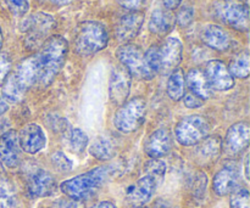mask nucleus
<instances>
[{
	"mask_svg": "<svg viewBox=\"0 0 250 208\" xmlns=\"http://www.w3.org/2000/svg\"><path fill=\"white\" fill-rule=\"evenodd\" d=\"M112 174H114L112 166H100L61 183L60 189L70 199L82 201L97 194L106 184Z\"/></svg>",
	"mask_w": 250,
	"mask_h": 208,
	"instance_id": "1",
	"label": "nucleus"
},
{
	"mask_svg": "<svg viewBox=\"0 0 250 208\" xmlns=\"http://www.w3.org/2000/svg\"><path fill=\"white\" fill-rule=\"evenodd\" d=\"M41 49V53H38L42 63L39 84L42 87H48L65 65L68 44L63 37L51 36L44 41Z\"/></svg>",
	"mask_w": 250,
	"mask_h": 208,
	"instance_id": "2",
	"label": "nucleus"
},
{
	"mask_svg": "<svg viewBox=\"0 0 250 208\" xmlns=\"http://www.w3.org/2000/svg\"><path fill=\"white\" fill-rule=\"evenodd\" d=\"M109 34L104 24L97 21H84L75 32V49L82 56H92L106 48Z\"/></svg>",
	"mask_w": 250,
	"mask_h": 208,
	"instance_id": "3",
	"label": "nucleus"
},
{
	"mask_svg": "<svg viewBox=\"0 0 250 208\" xmlns=\"http://www.w3.org/2000/svg\"><path fill=\"white\" fill-rule=\"evenodd\" d=\"M56 27V21L51 15L45 12H37L27 17L21 24V31L24 36V46L29 50L42 48L44 41L49 38Z\"/></svg>",
	"mask_w": 250,
	"mask_h": 208,
	"instance_id": "4",
	"label": "nucleus"
},
{
	"mask_svg": "<svg viewBox=\"0 0 250 208\" xmlns=\"http://www.w3.org/2000/svg\"><path fill=\"white\" fill-rule=\"evenodd\" d=\"M146 104L143 97H134L122 105L114 117V124L122 133H132L141 127L146 117Z\"/></svg>",
	"mask_w": 250,
	"mask_h": 208,
	"instance_id": "5",
	"label": "nucleus"
},
{
	"mask_svg": "<svg viewBox=\"0 0 250 208\" xmlns=\"http://www.w3.org/2000/svg\"><path fill=\"white\" fill-rule=\"evenodd\" d=\"M210 132V123L205 117L193 114L187 116L176 126V138L185 146L195 145L207 138Z\"/></svg>",
	"mask_w": 250,
	"mask_h": 208,
	"instance_id": "6",
	"label": "nucleus"
},
{
	"mask_svg": "<svg viewBox=\"0 0 250 208\" xmlns=\"http://www.w3.org/2000/svg\"><path fill=\"white\" fill-rule=\"evenodd\" d=\"M116 56L121 65L131 73V76L146 80L153 79L155 77L146 66L144 53L139 46L134 44H124L117 49Z\"/></svg>",
	"mask_w": 250,
	"mask_h": 208,
	"instance_id": "7",
	"label": "nucleus"
},
{
	"mask_svg": "<svg viewBox=\"0 0 250 208\" xmlns=\"http://www.w3.org/2000/svg\"><path fill=\"white\" fill-rule=\"evenodd\" d=\"M220 17L225 23L237 31L247 32L249 28V7L239 0H225L217 7Z\"/></svg>",
	"mask_w": 250,
	"mask_h": 208,
	"instance_id": "8",
	"label": "nucleus"
},
{
	"mask_svg": "<svg viewBox=\"0 0 250 208\" xmlns=\"http://www.w3.org/2000/svg\"><path fill=\"white\" fill-rule=\"evenodd\" d=\"M183 58V45L178 38L165 39L159 46V61H160V72L164 75L172 73L177 70Z\"/></svg>",
	"mask_w": 250,
	"mask_h": 208,
	"instance_id": "9",
	"label": "nucleus"
},
{
	"mask_svg": "<svg viewBox=\"0 0 250 208\" xmlns=\"http://www.w3.org/2000/svg\"><path fill=\"white\" fill-rule=\"evenodd\" d=\"M132 76L122 65L115 66L109 82L110 99L115 105H124L131 90Z\"/></svg>",
	"mask_w": 250,
	"mask_h": 208,
	"instance_id": "10",
	"label": "nucleus"
},
{
	"mask_svg": "<svg viewBox=\"0 0 250 208\" xmlns=\"http://www.w3.org/2000/svg\"><path fill=\"white\" fill-rule=\"evenodd\" d=\"M14 75L24 92L39 83L42 75V63L39 54H34V55L23 58L17 65L16 71H14Z\"/></svg>",
	"mask_w": 250,
	"mask_h": 208,
	"instance_id": "11",
	"label": "nucleus"
},
{
	"mask_svg": "<svg viewBox=\"0 0 250 208\" xmlns=\"http://www.w3.org/2000/svg\"><path fill=\"white\" fill-rule=\"evenodd\" d=\"M21 160V146L19 134L15 131H9L0 136V163L4 167L16 168Z\"/></svg>",
	"mask_w": 250,
	"mask_h": 208,
	"instance_id": "12",
	"label": "nucleus"
},
{
	"mask_svg": "<svg viewBox=\"0 0 250 208\" xmlns=\"http://www.w3.org/2000/svg\"><path fill=\"white\" fill-rule=\"evenodd\" d=\"M144 23V14L142 11H131L119 19L115 26V34L121 43H127L136 38Z\"/></svg>",
	"mask_w": 250,
	"mask_h": 208,
	"instance_id": "13",
	"label": "nucleus"
},
{
	"mask_svg": "<svg viewBox=\"0 0 250 208\" xmlns=\"http://www.w3.org/2000/svg\"><path fill=\"white\" fill-rule=\"evenodd\" d=\"M205 76L209 80L210 85L214 89L226 92L234 85V78L229 73V68L222 61L212 60L209 61L205 67Z\"/></svg>",
	"mask_w": 250,
	"mask_h": 208,
	"instance_id": "14",
	"label": "nucleus"
},
{
	"mask_svg": "<svg viewBox=\"0 0 250 208\" xmlns=\"http://www.w3.org/2000/svg\"><path fill=\"white\" fill-rule=\"evenodd\" d=\"M56 180L44 170H36L28 178V191L34 197H48L56 192Z\"/></svg>",
	"mask_w": 250,
	"mask_h": 208,
	"instance_id": "15",
	"label": "nucleus"
},
{
	"mask_svg": "<svg viewBox=\"0 0 250 208\" xmlns=\"http://www.w3.org/2000/svg\"><path fill=\"white\" fill-rule=\"evenodd\" d=\"M156 183L153 178L144 175L141 179L137 180L132 185H129L126 190L127 201L134 206H143L153 196L156 189Z\"/></svg>",
	"mask_w": 250,
	"mask_h": 208,
	"instance_id": "16",
	"label": "nucleus"
},
{
	"mask_svg": "<svg viewBox=\"0 0 250 208\" xmlns=\"http://www.w3.org/2000/svg\"><path fill=\"white\" fill-rule=\"evenodd\" d=\"M250 138V128L247 122H238L227 131L226 151L231 155H238L248 148Z\"/></svg>",
	"mask_w": 250,
	"mask_h": 208,
	"instance_id": "17",
	"label": "nucleus"
},
{
	"mask_svg": "<svg viewBox=\"0 0 250 208\" xmlns=\"http://www.w3.org/2000/svg\"><path fill=\"white\" fill-rule=\"evenodd\" d=\"M20 146L28 153H37L43 150L46 144L45 134L43 129L36 123L27 124L19 134Z\"/></svg>",
	"mask_w": 250,
	"mask_h": 208,
	"instance_id": "18",
	"label": "nucleus"
},
{
	"mask_svg": "<svg viewBox=\"0 0 250 208\" xmlns=\"http://www.w3.org/2000/svg\"><path fill=\"white\" fill-rule=\"evenodd\" d=\"M171 146H172V136L170 131L166 128H160L149 135L144 149L149 157L160 158L171 150Z\"/></svg>",
	"mask_w": 250,
	"mask_h": 208,
	"instance_id": "19",
	"label": "nucleus"
},
{
	"mask_svg": "<svg viewBox=\"0 0 250 208\" xmlns=\"http://www.w3.org/2000/svg\"><path fill=\"white\" fill-rule=\"evenodd\" d=\"M239 184V172L237 170L236 166L229 165L225 166L224 168L216 173L212 182V187H214V191L216 192L219 196H225L238 188Z\"/></svg>",
	"mask_w": 250,
	"mask_h": 208,
	"instance_id": "20",
	"label": "nucleus"
},
{
	"mask_svg": "<svg viewBox=\"0 0 250 208\" xmlns=\"http://www.w3.org/2000/svg\"><path fill=\"white\" fill-rule=\"evenodd\" d=\"M187 82L188 88H189L190 93L197 95L202 100H207L212 96L214 92H212V87L210 85L209 80H208L207 76L203 71L199 68H192L188 72L187 78H185Z\"/></svg>",
	"mask_w": 250,
	"mask_h": 208,
	"instance_id": "21",
	"label": "nucleus"
},
{
	"mask_svg": "<svg viewBox=\"0 0 250 208\" xmlns=\"http://www.w3.org/2000/svg\"><path fill=\"white\" fill-rule=\"evenodd\" d=\"M202 39L209 48L217 51H225L231 45V38L229 33L217 24H209L203 31Z\"/></svg>",
	"mask_w": 250,
	"mask_h": 208,
	"instance_id": "22",
	"label": "nucleus"
},
{
	"mask_svg": "<svg viewBox=\"0 0 250 208\" xmlns=\"http://www.w3.org/2000/svg\"><path fill=\"white\" fill-rule=\"evenodd\" d=\"M175 23V16H173L170 10L156 9L150 17L149 29L154 34L165 36V34L170 33L172 31Z\"/></svg>",
	"mask_w": 250,
	"mask_h": 208,
	"instance_id": "23",
	"label": "nucleus"
},
{
	"mask_svg": "<svg viewBox=\"0 0 250 208\" xmlns=\"http://www.w3.org/2000/svg\"><path fill=\"white\" fill-rule=\"evenodd\" d=\"M203 143L198 148L197 155L199 157L200 162L203 163H210L214 162L217 157H219L220 152L222 149V141L217 135L209 136L202 140Z\"/></svg>",
	"mask_w": 250,
	"mask_h": 208,
	"instance_id": "24",
	"label": "nucleus"
},
{
	"mask_svg": "<svg viewBox=\"0 0 250 208\" xmlns=\"http://www.w3.org/2000/svg\"><path fill=\"white\" fill-rule=\"evenodd\" d=\"M1 93L2 97L10 102H15L16 104V102H21L23 100L24 90L22 89V87L17 82L14 72H10L5 77V79L2 80Z\"/></svg>",
	"mask_w": 250,
	"mask_h": 208,
	"instance_id": "25",
	"label": "nucleus"
},
{
	"mask_svg": "<svg viewBox=\"0 0 250 208\" xmlns=\"http://www.w3.org/2000/svg\"><path fill=\"white\" fill-rule=\"evenodd\" d=\"M90 155L99 161H109L114 157L115 149L114 145L104 136H98L94 139L89 148Z\"/></svg>",
	"mask_w": 250,
	"mask_h": 208,
	"instance_id": "26",
	"label": "nucleus"
},
{
	"mask_svg": "<svg viewBox=\"0 0 250 208\" xmlns=\"http://www.w3.org/2000/svg\"><path fill=\"white\" fill-rule=\"evenodd\" d=\"M186 79L182 70H175L167 82V94L171 100L178 101L185 96Z\"/></svg>",
	"mask_w": 250,
	"mask_h": 208,
	"instance_id": "27",
	"label": "nucleus"
},
{
	"mask_svg": "<svg viewBox=\"0 0 250 208\" xmlns=\"http://www.w3.org/2000/svg\"><path fill=\"white\" fill-rule=\"evenodd\" d=\"M19 199L14 184L7 178H0V208H17Z\"/></svg>",
	"mask_w": 250,
	"mask_h": 208,
	"instance_id": "28",
	"label": "nucleus"
},
{
	"mask_svg": "<svg viewBox=\"0 0 250 208\" xmlns=\"http://www.w3.org/2000/svg\"><path fill=\"white\" fill-rule=\"evenodd\" d=\"M227 68H229L232 77L241 78V79H244V78L248 77L250 72V61L248 51H242L238 55L234 56L233 60L229 63V67Z\"/></svg>",
	"mask_w": 250,
	"mask_h": 208,
	"instance_id": "29",
	"label": "nucleus"
},
{
	"mask_svg": "<svg viewBox=\"0 0 250 208\" xmlns=\"http://www.w3.org/2000/svg\"><path fill=\"white\" fill-rule=\"evenodd\" d=\"M65 141L70 151L75 153H82L88 145V136L82 129L75 128L66 134Z\"/></svg>",
	"mask_w": 250,
	"mask_h": 208,
	"instance_id": "30",
	"label": "nucleus"
},
{
	"mask_svg": "<svg viewBox=\"0 0 250 208\" xmlns=\"http://www.w3.org/2000/svg\"><path fill=\"white\" fill-rule=\"evenodd\" d=\"M144 170H146V175L153 178L158 185L163 182L164 177H165L166 165L164 161L159 160V158H151L150 161L146 163Z\"/></svg>",
	"mask_w": 250,
	"mask_h": 208,
	"instance_id": "31",
	"label": "nucleus"
},
{
	"mask_svg": "<svg viewBox=\"0 0 250 208\" xmlns=\"http://www.w3.org/2000/svg\"><path fill=\"white\" fill-rule=\"evenodd\" d=\"M146 62L150 72L154 76L160 72V61H159V46L153 45L144 53Z\"/></svg>",
	"mask_w": 250,
	"mask_h": 208,
	"instance_id": "32",
	"label": "nucleus"
},
{
	"mask_svg": "<svg viewBox=\"0 0 250 208\" xmlns=\"http://www.w3.org/2000/svg\"><path fill=\"white\" fill-rule=\"evenodd\" d=\"M229 208H249V192L247 189H238L232 192Z\"/></svg>",
	"mask_w": 250,
	"mask_h": 208,
	"instance_id": "33",
	"label": "nucleus"
},
{
	"mask_svg": "<svg viewBox=\"0 0 250 208\" xmlns=\"http://www.w3.org/2000/svg\"><path fill=\"white\" fill-rule=\"evenodd\" d=\"M51 162L60 172L66 173L72 170V161L61 151H56L51 155Z\"/></svg>",
	"mask_w": 250,
	"mask_h": 208,
	"instance_id": "34",
	"label": "nucleus"
},
{
	"mask_svg": "<svg viewBox=\"0 0 250 208\" xmlns=\"http://www.w3.org/2000/svg\"><path fill=\"white\" fill-rule=\"evenodd\" d=\"M193 17H194V9L189 5H185L180 9V11L177 12L175 17V21L177 22L180 27H188L193 21Z\"/></svg>",
	"mask_w": 250,
	"mask_h": 208,
	"instance_id": "35",
	"label": "nucleus"
},
{
	"mask_svg": "<svg viewBox=\"0 0 250 208\" xmlns=\"http://www.w3.org/2000/svg\"><path fill=\"white\" fill-rule=\"evenodd\" d=\"M5 4L9 7L14 16H24L29 10L28 0H5Z\"/></svg>",
	"mask_w": 250,
	"mask_h": 208,
	"instance_id": "36",
	"label": "nucleus"
},
{
	"mask_svg": "<svg viewBox=\"0 0 250 208\" xmlns=\"http://www.w3.org/2000/svg\"><path fill=\"white\" fill-rule=\"evenodd\" d=\"M207 184L208 179L207 175L204 173H198L197 177L194 179V184H193V194L198 199H202L205 194V190H207Z\"/></svg>",
	"mask_w": 250,
	"mask_h": 208,
	"instance_id": "37",
	"label": "nucleus"
},
{
	"mask_svg": "<svg viewBox=\"0 0 250 208\" xmlns=\"http://www.w3.org/2000/svg\"><path fill=\"white\" fill-rule=\"evenodd\" d=\"M50 208H84V204L80 200H73L67 197V199L56 200Z\"/></svg>",
	"mask_w": 250,
	"mask_h": 208,
	"instance_id": "38",
	"label": "nucleus"
},
{
	"mask_svg": "<svg viewBox=\"0 0 250 208\" xmlns=\"http://www.w3.org/2000/svg\"><path fill=\"white\" fill-rule=\"evenodd\" d=\"M11 71V58L6 53H0V82L5 79Z\"/></svg>",
	"mask_w": 250,
	"mask_h": 208,
	"instance_id": "39",
	"label": "nucleus"
},
{
	"mask_svg": "<svg viewBox=\"0 0 250 208\" xmlns=\"http://www.w3.org/2000/svg\"><path fill=\"white\" fill-rule=\"evenodd\" d=\"M117 2L125 9L131 10V11H138V9H141L144 5L146 0H117Z\"/></svg>",
	"mask_w": 250,
	"mask_h": 208,
	"instance_id": "40",
	"label": "nucleus"
},
{
	"mask_svg": "<svg viewBox=\"0 0 250 208\" xmlns=\"http://www.w3.org/2000/svg\"><path fill=\"white\" fill-rule=\"evenodd\" d=\"M185 105L188 109H198L203 105V100L194 95L193 93H188L185 96Z\"/></svg>",
	"mask_w": 250,
	"mask_h": 208,
	"instance_id": "41",
	"label": "nucleus"
},
{
	"mask_svg": "<svg viewBox=\"0 0 250 208\" xmlns=\"http://www.w3.org/2000/svg\"><path fill=\"white\" fill-rule=\"evenodd\" d=\"M164 5L167 10H175L181 5L182 0H163Z\"/></svg>",
	"mask_w": 250,
	"mask_h": 208,
	"instance_id": "42",
	"label": "nucleus"
},
{
	"mask_svg": "<svg viewBox=\"0 0 250 208\" xmlns=\"http://www.w3.org/2000/svg\"><path fill=\"white\" fill-rule=\"evenodd\" d=\"M90 208H116V206H115V205L110 201H102V202H99V204L94 205V206L90 207Z\"/></svg>",
	"mask_w": 250,
	"mask_h": 208,
	"instance_id": "43",
	"label": "nucleus"
},
{
	"mask_svg": "<svg viewBox=\"0 0 250 208\" xmlns=\"http://www.w3.org/2000/svg\"><path fill=\"white\" fill-rule=\"evenodd\" d=\"M7 109H9V106H7L6 104V100H5L4 97H2V95L0 94V116L4 114L5 112L7 111Z\"/></svg>",
	"mask_w": 250,
	"mask_h": 208,
	"instance_id": "44",
	"label": "nucleus"
},
{
	"mask_svg": "<svg viewBox=\"0 0 250 208\" xmlns=\"http://www.w3.org/2000/svg\"><path fill=\"white\" fill-rule=\"evenodd\" d=\"M51 1L56 5H66V4H68L71 0H51Z\"/></svg>",
	"mask_w": 250,
	"mask_h": 208,
	"instance_id": "45",
	"label": "nucleus"
},
{
	"mask_svg": "<svg viewBox=\"0 0 250 208\" xmlns=\"http://www.w3.org/2000/svg\"><path fill=\"white\" fill-rule=\"evenodd\" d=\"M248 166H249V156H246V177L249 178V170H248Z\"/></svg>",
	"mask_w": 250,
	"mask_h": 208,
	"instance_id": "46",
	"label": "nucleus"
},
{
	"mask_svg": "<svg viewBox=\"0 0 250 208\" xmlns=\"http://www.w3.org/2000/svg\"><path fill=\"white\" fill-rule=\"evenodd\" d=\"M2 40H4V38H2L1 28H0V49H1V46H2Z\"/></svg>",
	"mask_w": 250,
	"mask_h": 208,
	"instance_id": "47",
	"label": "nucleus"
},
{
	"mask_svg": "<svg viewBox=\"0 0 250 208\" xmlns=\"http://www.w3.org/2000/svg\"><path fill=\"white\" fill-rule=\"evenodd\" d=\"M137 208H142V207H137Z\"/></svg>",
	"mask_w": 250,
	"mask_h": 208,
	"instance_id": "48",
	"label": "nucleus"
},
{
	"mask_svg": "<svg viewBox=\"0 0 250 208\" xmlns=\"http://www.w3.org/2000/svg\"><path fill=\"white\" fill-rule=\"evenodd\" d=\"M239 1H241V0H239Z\"/></svg>",
	"mask_w": 250,
	"mask_h": 208,
	"instance_id": "49",
	"label": "nucleus"
}]
</instances>
